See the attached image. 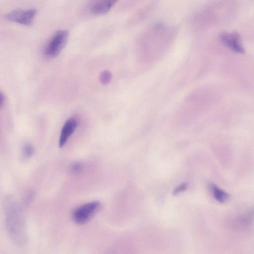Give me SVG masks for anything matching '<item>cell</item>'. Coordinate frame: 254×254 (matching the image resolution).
I'll use <instances>...</instances> for the list:
<instances>
[{
	"label": "cell",
	"mask_w": 254,
	"mask_h": 254,
	"mask_svg": "<svg viewBox=\"0 0 254 254\" xmlns=\"http://www.w3.org/2000/svg\"><path fill=\"white\" fill-rule=\"evenodd\" d=\"M6 227L12 239L21 244L25 240L24 222L19 210L15 206L7 209Z\"/></svg>",
	"instance_id": "1"
},
{
	"label": "cell",
	"mask_w": 254,
	"mask_h": 254,
	"mask_svg": "<svg viewBox=\"0 0 254 254\" xmlns=\"http://www.w3.org/2000/svg\"><path fill=\"white\" fill-rule=\"evenodd\" d=\"M68 37V32L65 29L57 31L46 45L44 53L49 58L57 56L65 46Z\"/></svg>",
	"instance_id": "2"
},
{
	"label": "cell",
	"mask_w": 254,
	"mask_h": 254,
	"mask_svg": "<svg viewBox=\"0 0 254 254\" xmlns=\"http://www.w3.org/2000/svg\"><path fill=\"white\" fill-rule=\"evenodd\" d=\"M100 203L93 201L83 204L76 208L72 213L73 221L78 224H84L88 222L98 211Z\"/></svg>",
	"instance_id": "3"
},
{
	"label": "cell",
	"mask_w": 254,
	"mask_h": 254,
	"mask_svg": "<svg viewBox=\"0 0 254 254\" xmlns=\"http://www.w3.org/2000/svg\"><path fill=\"white\" fill-rule=\"evenodd\" d=\"M36 12L34 8L15 9L7 13L5 17L8 21L28 25L33 22Z\"/></svg>",
	"instance_id": "4"
},
{
	"label": "cell",
	"mask_w": 254,
	"mask_h": 254,
	"mask_svg": "<svg viewBox=\"0 0 254 254\" xmlns=\"http://www.w3.org/2000/svg\"><path fill=\"white\" fill-rule=\"evenodd\" d=\"M220 39L223 44L233 51L238 53L243 54L245 53L241 37L238 33L236 32H223L220 35Z\"/></svg>",
	"instance_id": "5"
},
{
	"label": "cell",
	"mask_w": 254,
	"mask_h": 254,
	"mask_svg": "<svg viewBox=\"0 0 254 254\" xmlns=\"http://www.w3.org/2000/svg\"><path fill=\"white\" fill-rule=\"evenodd\" d=\"M77 127V122L74 118H71L66 121L64 124L59 140V147H64L70 136L75 130Z\"/></svg>",
	"instance_id": "6"
},
{
	"label": "cell",
	"mask_w": 254,
	"mask_h": 254,
	"mask_svg": "<svg viewBox=\"0 0 254 254\" xmlns=\"http://www.w3.org/2000/svg\"><path fill=\"white\" fill-rule=\"evenodd\" d=\"M254 221V209H250L236 217L233 223L234 226L242 228L251 225Z\"/></svg>",
	"instance_id": "7"
},
{
	"label": "cell",
	"mask_w": 254,
	"mask_h": 254,
	"mask_svg": "<svg viewBox=\"0 0 254 254\" xmlns=\"http://www.w3.org/2000/svg\"><path fill=\"white\" fill-rule=\"evenodd\" d=\"M116 1L113 0H102L95 1L90 7V11L95 15L107 13L114 5Z\"/></svg>",
	"instance_id": "8"
},
{
	"label": "cell",
	"mask_w": 254,
	"mask_h": 254,
	"mask_svg": "<svg viewBox=\"0 0 254 254\" xmlns=\"http://www.w3.org/2000/svg\"><path fill=\"white\" fill-rule=\"evenodd\" d=\"M209 189L212 196L220 203L226 202L229 198V194L226 191L219 188L217 185L211 184L209 185Z\"/></svg>",
	"instance_id": "9"
},
{
	"label": "cell",
	"mask_w": 254,
	"mask_h": 254,
	"mask_svg": "<svg viewBox=\"0 0 254 254\" xmlns=\"http://www.w3.org/2000/svg\"><path fill=\"white\" fill-rule=\"evenodd\" d=\"M34 153V148L33 146L29 143L25 144L21 151V158L25 160L31 158Z\"/></svg>",
	"instance_id": "10"
},
{
	"label": "cell",
	"mask_w": 254,
	"mask_h": 254,
	"mask_svg": "<svg viewBox=\"0 0 254 254\" xmlns=\"http://www.w3.org/2000/svg\"><path fill=\"white\" fill-rule=\"evenodd\" d=\"M112 74L111 72L108 70H105L103 71L99 76L100 82L103 84H107L110 82L112 79Z\"/></svg>",
	"instance_id": "11"
},
{
	"label": "cell",
	"mask_w": 254,
	"mask_h": 254,
	"mask_svg": "<svg viewBox=\"0 0 254 254\" xmlns=\"http://www.w3.org/2000/svg\"><path fill=\"white\" fill-rule=\"evenodd\" d=\"M83 165L80 162H74L70 167V171L74 174H77L81 172L83 170Z\"/></svg>",
	"instance_id": "12"
},
{
	"label": "cell",
	"mask_w": 254,
	"mask_h": 254,
	"mask_svg": "<svg viewBox=\"0 0 254 254\" xmlns=\"http://www.w3.org/2000/svg\"><path fill=\"white\" fill-rule=\"evenodd\" d=\"M187 184L186 183H183L178 186L174 190L173 193L177 194L181 192L184 191L187 188Z\"/></svg>",
	"instance_id": "13"
},
{
	"label": "cell",
	"mask_w": 254,
	"mask_h": 254,
	"mask_svg": "<svg viewBox=\"0 0 254 254\" xmlns=\"http://www.w3.org/2000/svg\"><path fill=\"white\" fill-rule=\"evenodd\" d=\"M5 100V95L2 92H1L0 96V104L1 107L4 104Z\"/></svg>",
	"instance_id": "14"
}]
</instances>
